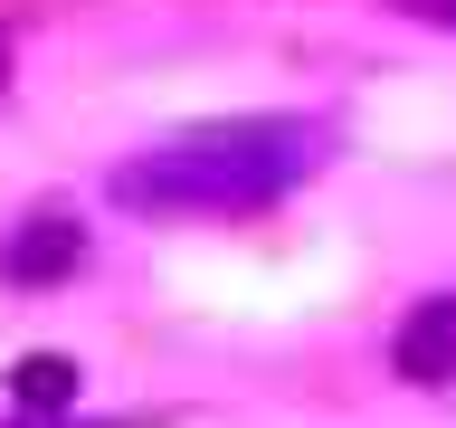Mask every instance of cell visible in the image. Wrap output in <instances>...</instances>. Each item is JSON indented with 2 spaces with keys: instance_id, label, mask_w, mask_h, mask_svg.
<instances>
[{
  "instance_id": "6da1fadb",
  "label": "cell",
  "mask_w": 456,
  "mask_h": 428,
  "mask_svg": "<svg viewBox=\"0 0 456 428\" xmlns=\"http://www.w3.org/2000/svg\"><path fill=\"white\" fill-rule=\"evenodd\" d=\"M323 162V134L295 114H238V124H200V134L152 143L142 162L114 171L124 210H266Z\"/></svg>"
},
{
  "instance_id": "3957f363",
  "label": "cell",
  "mask_w": 456,
  "mask_h": 428,
  "mask_svg": "<svg viewBox=\"0 0 456 428\" xmlns=\"http://www.w3.org/2000/svg\"><path fill=\"white\" fill-rule=\"evenodd\" d=\"M77 267H86V228H67V219H28L10 238V276L20 285H57V276H77Z\"/></svg>"
},
{
  "instance_id": "277c9868",
  "label": "cell",
  "mask_w": 456,
  "mask_h": 428,
  "mask_svg": "<svg viewBox=\"0 0 456 428\" xmlns=\"http://www.w3.org/2000/svg\"><path fill=\"white\" fill-rule=\"evenodd\" d=\"M77 381H86V371L67 362V352H28V362L10 371V399H20V409H67Z\"/></svg>"
},
{
  "instance_id": "7a4b0ae2",
  "label": "cell",
  "mask_w": 456,
  "mask_h": 428,
  "mask_svg": "<svg viewBox=\"0 0 456 428\" xmlns=\"http://www.w3.org/2000/svg\"><path fill=\"white\" fill-rule=\"evenodd\" d=\"M390 362H399V381L447 391L456 381V295H419V305H409V324L390 333Z\"/></svg>"
}]
</instances>
